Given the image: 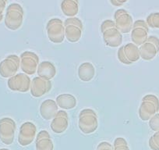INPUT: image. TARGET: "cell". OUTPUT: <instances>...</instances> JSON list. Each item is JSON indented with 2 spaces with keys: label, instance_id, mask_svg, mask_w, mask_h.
Returning <instances> with one entry per match:
<instances>
[{
  "label": "cell",
  "instance_id": "cell-1",
  "mask_svg": "<svg viewBox=\"0 0 159 150\" xmlns=\"http://www.w3.org/2000/svg\"><path fill=\"white\" fill-rule=\"evenodd\" d=\"M101 30L105 45L116 48L123 43V34L116 27L112 20H106L101 24Z\"/></svg>",
  "mask_w": 159,
  "mask_h": 150
},
{
  "label": "cell",
  "instance_id": "cell-2",
  "mask_svg": "<svg viewBox=\"0 0 159 150\" xmlns=\"http://www.w3.org/2000/svg\"><path fill=\"white\" fill-rule=\"evenodd\" d=\"M78 126L85 134L94 133L98 127V118L96 112L92 109H84L80 112Z\"/></svg>",
  "mask_w": 159,
  "mask_h": 150
},
{
  "label": "cell",
  "instance_id": "cell-3",
  "mask_svg": "<svg viewBox=\"0 0 159 150\" xmlns=\"http://www.w3.org/2000/svg\"><path fill=\"white\" fill-rule=\"evenodd\" d=\"M24 11L21 5L11 3L7 9L5 16V25L12 30H18L22 26L24 21Z\"/></svg>",
  "mask_w": 159,
  "mask_h": 150
},
{
  "label": "cell",
  "instance_id": "cell-4",
  "mask_svg": "<svg viewBox=\"0 0 159 150\" xmlns=\"http://www.w3.org/2000/svg\"><path fill=\"white\" fill-rule=\"evenodd\" d=\"M159 111V99L156 96L148 94L143 96L139 108V117L143 121H148Z\"/></svg>",
  "mask_w": 159,
  "mask_h": 150
},
{
  "label": "cell",
  "instance_id": "cell-5",
  "mask_svg": "<svg viewBox=\"0 0 159 150\" xmlns=\"http://www.w3.org/2000/svg\"><path fill=\"white\" fill-rule=\"evenodd\" d=\"M46 31L48 39L55 44L62 43L66 38L64 23L59 18H52L48 21Z\"/></svg>",
  "mask_w": 159,
  "mask_h": 150
},
{
  "label": "cell",
  "instance_id": "cell-6",
  "mask_svg": "<svg viewBox=\"0 0 159 150\" xmlns=\"http://www.w3.org/2000/svg\"><path fill=\"white\" fill-rule=\"evenodd\" d=\"M65 36L70 42H77L83 34V23L77 17L67 18L64 21Z\"/></svg>",
  "mask_w": 159,
  "mask_h": 150
},
{
  "label": "cell",
  "instance_id": "cell-7",
  "mask_svg": "<svg viewBox=\"0 0 159 150\" xmlns=\"http://www.w3.org/2000/svg\"><path fill=\"white\" fill-rule=\"evenodd\" d=\"M20 68V56L14 54L9 55L0 63V75L4 78H10L16 74Z\"/></svg>",
  "mask_w": 159,
  "mask_h": 150
},
{
  "label": "cell",
  "instance_id": "cell-8",
  "mask_svg": "<svg viewBox=\"0 0 159 150\" xmlns=\"http://www.w3.org/2000/svg\"><path fill=\"white\" fill-rule=\"evenodd\" d=\"M117 56L120 62L129 65L139 60L140 58V49L135 44L128 43L119 48Z\"/></svg>",
  "mask_w": 159,
  "mask_h": 150
},
{
  "label": "cell",
  "instance_id": "cell-9",
  "mask_svg": "<svg viewBox=\"0 0 159 150\" xmlns=\"http://www.w3.org/2000/svg\"><path fill=\"white\" fill-rule=\"evenodd\" d=\"M20 69L27 75H33L36 73L39 65V57L35 53L25 51L20 56Z\"/></svg>",
  "mask_w": 159,
  "mask_h": 150
},
{
  "label": "cell",
  "instance_id": "cell-10",
  "mask_svg": "<svg viewBox=\"0 0 159 150\" xmlns=\"http://www.w3.org/2000/svg\"><path fill=\"white\" fill-rule=\"evenodd\" d=\"M16 122L10 117H4L0 120V140L5 145H11L14 140Z\"/></svg>",
  "mask_w": 159,
  "mask_h": 150
},
{
  "label": "cell",
  "instance_id": "cell-11",
  "mask_svg": "<svg viewBox=\"0 0 159 150\" xmlns=\"http://www.w3.org/2000/svg\"><path fill=\"white\" fill-rule=\"evenodd\" d=\"M114 22L118 30L122 34H128L132 30L134 21L130 13L124 9H119L115 12Z\"/></svg>",
  "mask_w": 159,
  "mask_h": 150
},
{
  "label": "cell",
  "instance_id": "cell-12",
  "mask_svg": "<svg viewBox=\"0 0 159 150\" xmlns=\"http://www.w3.org/2000/svg\"><path fill=\"white\" fill-rule=\"evenodd\" d=\"M140 57L144 60H151L154 59L159 52V39L157 37L151 35L146 42L140 45Z\"/></svg>",
  "mask_w": 159,
  "mask_h": 150
},
{
  "label": "cell",
  "instance_id": "cell-13",
  "mask_svg": "<svg viewBox=\"0 0 159 150\" xmlns=\"http://www.w3.org/2000/svg\"><path fill=\"white\" fill-rule=\"evenodd\" d=\"M149 28L146 21L143 20H138L135 21L131 30V39L133 43L136 45H141L144 43L148 38Z\"/></svg>",
  "mask_w": 159,
  "mask_h": 150
},
{
  "label": "cell",
  "instance_id": "cell-14",
  "mask_svg": "<svg viewBox=\"0 0 159 150\" xmlns=\"http://www.w3.org/2000/svg\"><path fill=\"white\" fill-rule=\"evenodd\" d=\"M31 81L30 77L24 73H20L9 78L7 85L12 91L27 92L30 90Z\"/></svg>",
  "mask_w": 159,
  "mask_h": 150
},
{
  "label": "cell",
  "instance_id": "cell-15",
  "mask_svg": "<svg viewBox=\"0 0 159 150\" xmlns=\"http://www.w3.org/2000/svg\"><path fill=\"white\" fill-rule=\"evenodd\" d=\"M37 127L32 122H25L20 128L18 142L22 146H27L33 142L36 137Z\"/></svg>",
  "mask_w": 159,
  "mask_h": 150
},
{
  "label": "cell",
  "instance_id": "cell-16",
  "mask_svg": "<svg viewBox=\"0 0 159 150\" xmlns=\"http://www.w3.org/2000/svg\"><path fill=\"white\" fill-rule=\"evenodd\" d=\"M52 84L51 81H47L40 77H36L31 81L30 94L34 98H40L51 91Z\"/></svg>",
  "mask_w": 159,
  "mask_h": 150
},
{
  "label": "cell",
  "instance_id": "cell-17",
  "mask_svg": "<svg viewBox=\"0 0 159 150\" xmlns=\"http://www.w3.org/2000/svg\"><path fill=\"white\" fill-rule=\"evenodd\" d=\"M51 129L56 134L65 132L69 127V116L64 110H59L51 122Z\"/></svg>",
  "mask_w": 159,
  "mask_h": 150
},
{
  "label": "cell",
  "instance_id": "cell-18",
  "mask_svg": "<svg viewBox=\"0 0 159 150\" xmlns=\"http://www.w3.org/2000/svg\"><path fill=\"white\" fill-rule=\"evenodd\" d=\"M57 103L53 99H46L40 105V114L45 120H52L59 112Z\"/></svg>",
  "mask_w": 159,
  "mask_h": 150
},
{
  "label": "cell",
  "instance_id": "cell-19",
  "mask_svg": "<svg viewBox=\"0 0 159 150\" xmlns=\"http://www.w3.org/2000/svg\"><path fill=\"white\" fill-rule=\"evenodd\" d=\"M38 77L47 81H51L56 75V67L50 61H42L37 70Z\"/></svg>",
  "mask_w": 159,
  "mask_h": 150
},
{
  "label": "cell",
  "instance_id": "cell-20",
  "mask_svg": "<svg viewBox=\"0 0 159 150\" xmlns=\"http://www.w3.org/2000/svg\"><path fill=\"white\" fill-rule=\"evenodd\" d=\"M36 150H53L54 145L49 133L46 130L41 131L36 137Z\"/></svg>",
  "mask_w": 159,
  "mask_h": 150
},
{
  "label": "cell",
  "instance_id": "cell-21",
  "mask_svg": "<svg viewBox=\"0 0 159 150\" xmlns=\"http://www.w3.org/2000/svg\"><path fill=\"white\" fill-rule=\"evenodd\" d=\"M77 74L82 82H88L95 76V68L91 63H83L78 67Z\"/></svg>",
  "mask_w": 159,
  "mask_h": 150
},
{
  "label": "cell",
  "instance_id": "cell-22",
  "mask_svg": "<svg viewBox=\"0 0 159 150\" xmlns=\"http://www.w3.org/2000/svg\"><path fill=\"white\" fill-rule=\"evenodd\" d=\"M58 106L63 110H72L76 106V99L71 94H61L56 97Z\"/></svg>",
  "mask_w": 159,
  "mask_h": 150
},
{
  "label": "cell",
  "instance_id": "cell-23",
  "mask_svg": "<svg viewBox=\"0 0 159 150\" xmlns=\"http://www.w3.org/2000/svg\"><path fill=\"white\" fill-rule=\"evenodd\" d=\"M61 9L65 16L75 17L79 11V2L77 0H64L61 2Z\"/></svg>",
  "mask_w": 159,
  "mask_h": 150
},
{
  "label": "cell",
  "instance_id": "cell-24",
  "mask_svg": "<svg viewBox=\"0 0 159 150\" xmlns=\"http://www.w3.org/2000/svg\"><path fill=\"white\" fill-rule=\"evenodd\" d=\"M146 23L148 27L159 29V12L152 13L148 15L146 19Z\"/></svg>",
  "mask_w": 159,
  "mask_h": 150
},
{
  "label": "cell",
  "instance_id": "cell-25",
  "mask_svg": "<svg viewBox=\"0 0 159 150\" xmlns=\"http://www.w3.org/2000/svg\"><path fill=\"white\" fill-rule=\"evenodd\" d=\"M114 150H130L127 142L123 138H117L114 142Z\"/></svg>",
  "mask_w": 159,
  "mask_h": 150
},
{
  "label": "cell",
  "instance_id": "cell-26",
  "mask_svg": "<svg viewBox=\"0 0 159 150\" xmlns=\"http://www.w3.org/2000/svg\"><path fill=\"white\" fill-rule=\"evenodd\" d=\"M149 146L153 150H159V131L155 132L150 138Z\"/></svg>",
  "mask_w": 159,
  "mask_h": 150
},
{
  "label": "cell",
  "instance_id": "cell-27",
  "mask_svg": "<svg viewBox=\"0 0 159 150\" xmlns=\"http://www.w3.org/2000/svg\"><path fill=\"white\" fill-rule=\"evenodd\" d=\"M149 127L154 131H159V114H156L149 120Z\"/></svg>",
  "mask_w": 159,
  "mask_h": 150
},
{
  "label": "cell",
  "instance_id": "cell-28",
  "mask_svg": "<svg viewBox=\"0 0 159 150\" xmlns=\"http://www.w3.org/2000/svg\"><path fill=\"white\" fill-rule=\"evenodd\" d=\"M97 150H114V148L109 142H102L98 145Z\"/></svg>",
  "mask_w": 159,
  "mask_h": 150
},
{
  "label": "cell",
  "instance_id": "cell-29",
  "mask_svg": "<svg viewBox=\"0 0 159 150\" xmlns=\"http://www.w3.org/2000/svg\"><path fill=\"white\" fill-rule=\"evenodd\" d=\"M6 6H7V1L0 0V22L3 19V12Z\"/></svg>",
  "mask_w": 159,
  "mask_h": 150
},
{
  "label": "cell",
  "instance_id": "cell-30",
  "mask_svg": "<svg viewBox=\"0 0 159 150\" xmlns=\"http://www.w3.org/2000/svg\"><path fill=\"white\" fill-rule=\"evenodd\" d=\"M110 2H111L112 5H114L115 7H120V6L123 5V3H125V2H126V1H119V0H111V1H110Z\"/></svg>",
  "mask_w": 159,
  "mask_h": 150
},
{
  "label": "cell",
  "instance_id": "cell-31",
  "mask_svg": "<svg viewBox=\"0 0 159 150\" xmlns=\"http://www.w3.org/2000/svg\"><path fill=\"white\" fill-rule=\"evenodd\" d=\"M0 150H10V149H8V148H1Z\"/></svg>",
  "mask_w": 159,
  "mask_h": 150
}]
</instances>
